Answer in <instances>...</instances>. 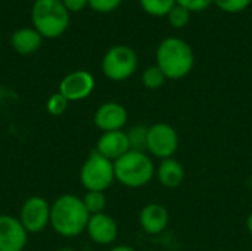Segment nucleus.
<instances>
[{
  "label": "nucleus",
  "instance_id": "nucleus-18",
  "mask_svg": "<svg viewBox=\"0 0 252 251\" xmlns=\"http://www.w3.org/2000/svg\"><path fill=\"white\" fill-rule=\"evenodd\" d=\"M83 203L87 209V212L92 215H99L103 213L106 207V197L103 192L99 191H87V194L83 197Z\"/></svg>",
  "mask_w": 252,
  "mask_h": 251
},
{
  "label": "nucleus",
  "instance_id": "nucleus-12",
  "mask_svg": "<svg viewBox=\"0 0 252 251\" xmlns=\"http://www.w3.org/2000/svg\"><path fill=\"white\" fill-rule=\"evenodd\" d=\"M86 231H87L90 240L100 246H108V244L114 243L118 237L117 222L105 213L92 215Z\"/></svg>",
  "mask_w": 252,
  "mask_h": 251
},
{
  "label": "nucleus",
  "instance_id": "nucleus-4",
  "mask_svg": "<svg viewBox=\"0 0 252 251\" xmlns=\"http://www.w3.org/2000/svg\"><path fill=\"white\" fill-rule=\"evenodd\" d=\"M31 22L41 37L56 38L69 27V12L61 0H35L31 9Z\"/></svg>",
  "mask_w": 252,
  "mask_h": 251
},
{
  "label": "nucleus",
  "instance_id": "nucleus-3",
  "mask_svg": "<svg viewBox=\"0 0 252 251\" xmlns=\"http://www.w3.org/2000/svg\"><path fill=\"white\" fill-rule=\"evenodd\" d=\"M115 180L127 188H142L148 185L155 175V166L145 151L130 149L114 161Z\"/></svg>",
  "mask_w": 252,
  "mask_h": 251
},
{
  "label": "nucleus",
  "instance_id": "nucleus-27",
  "mask_svg": "<svg viewBox=\"0 0 252 251\" xmlns=\"http://www.w3.org/2000/svg\"><path fill=\"white\" fill-rule=\"evenodd\" d=\"M109 251H136L131 246H117L114 249H111Z\"/></svg>",
  "mask_w": 252,
  "mask_h": 251
},
{
  "label": "nucleus",
  "instance_id": "nucleus-22",
  "mask_svg": "<svg viewBox=\"0 0 252 251\" xmlns=\"http://www.w3.org/2000/svg\"><path fill=\"white\" fill-rule=\"evenodd\" d=\"M68 104H69L68 99H66L65 96H62V95L58 92V93H53V95L47 99V102H46V109H47V112L52 114V115H62V114L66 111Z\"/></svg>",
  "mask_w": 252,
  "mask_h": 251
},
{
  "label": "nucleus",
  "instance_id": "nucleus-9",
  "mask_svg": "<svg viewBox=\"0 0 252 251\" xmlns=\"http://www.w3.org/2000/svg\"><path fill=\"white\" fill-rule=\"evenodd\" d=\"M94 90V77L89 71H72L66 74L61 84L59 93L68 99V102H77L89 98Z\"/></svg>",
  "mask_w": 252,
  "mask_h": 251
},
{
  "label": "nucleus",
  "instance_id": "nucleus-8",
  "mask_svg": "<svg viewBox=\"0 0 252 251\" xmlns=\"http://www.w3.org/2000/svg\"><path fill=\"white\" fill-rule=\"evenodd\" d=\"M18 219L28 234H38L50 225V206L43 197H30L22 204Z\"/></svg>",
  "mask_w": 252,
  "mask_h": 251
},
{
  "label": "nucleus",
  "instance_id": "nucleus-28",
  "mask_svg": "<svg viewBox=\"0 0 252 251\" xmlns=\"http://www.w3.org/2000/svg\"><path fill=\"white\" fill-rule=\"evenodd\" d=\"M247 229H248V232L252 235V212L250 213V216L247 217Z\"/></svg>",
  "mask_w": 252,
  "mask_h": 251
},
{
  "label": "nucleus",
  "instance_id": "nucleus-7",
  "mask_svg": "<svg viewBox=\"0 0 252 251\" xmlns=\"http://www.w3.org/2000/svg\"><path fill=\"white\" fill-rule=\"evenodd\" d=\"M146 149L159 160L173 158L179 149V135L176 129L167 123H157L148 127Z\"/></svg>",
  "mask_w": 252,
  "mask_h": 251
},
{
  "label": "nucleus",
  "instance_id": "nucleus-14",
  "mask_svg": "<svg viewBox=\"0 0 252 251\" xmlns=\"http://www.w3.org/2000/svg\"><path fill=\"white\" fill-rule=\"evenodd\" d=\"M139 220H140L142 229L146 234L158 235L167 229L168 222H170V215L164 206L158 203H151L142 209Z\"/></svg>",
  "mask_w": 252,
  "mask_h": 251
},
{
  "label": "nucleus",
  "instance_id": "nucleus-21",
  "mask_svg": "<svg viewBox=\"0 0 252 251\" xmlns=\"http://www.w3.org/2000/svg\"><path fill=\"white\" fill-rule=\"evenodd\" d=\"M167 16H168V22L173 27L182 28V27H185L189 22V19H190V10H188L186 7H183V6H180V4L176 3V6L170 10V13Z\"/></svg>",
  "mask_w": 252,
  "mask_h": 251
},
{
  "label": "nucleus",
  "instance_id": "nucleus-24",
  "mask_svg": "<svg viewBox=\"0 0 252 251\" xmlns=\"http://www.w3.org/2000/svg\"><path fill=\"white\" fill-rule=\"evenodd\" d=\"M123 0H89V4L93 10L100 13H108L115 10Z\"/></svg>",
  "mask_w": 252,
  "mask_h": 251
},
{
  "label": "nucleus",
  "instance_id": "nucleus-2",
  "mask_svg": "<svg viewBox=\"0 0 252 251\" xmlns=\"http://www.w3.org/2000/svg\"><path fill=\"white\" fill-rule=\"evenodd\" d=\"M195 64L192 47L182 38L168 37L157 49V65L167 78L179 80L186 77Z\"/></svg>",
  "mask_w": 252,
  "mask_h": 251
},
{
  "label": "nucleus",
  "instance_id": "nucleus-1",
  "mask_svg": "<svg viewBox=\"0 0 252 251\" xmlns=\"http://www.w3.org/2000/svg\"><path fill=\"white\" fill-rule=\"evenodd\" d=\"M90 213L87 212L83 198L65 194L50 206V226L63 238H75L87 229Z\"/></svg>",
  "mask_w": 252,
  "mask_h": 251
},
{
  "label": "nucleus",
  "instance_id": "nucleus-11",
  "mask_svg": "<svg viewBox=\"0 0 252 251\" xmlns=\"http://www.w3.org/2000/svg\"><path fill=\"white\" fill-rule=\"evenodd\" d=\"M128 112L124 105L118 102H105L102 104L93 117V121L99 130L105 132H117L123 130V127L127 124Z\"/></svg>",
  "mask_w": 252,
  "mask_h": 251
},
{
  "label": "nucleus",
  "instance_id": "nucleus-26",
  "mask_svg": "<svg viewBox=\"0 0 252 251\" xmlns=\"http://www.w3.org/2000/svg\"><path fill=\"white\" fill-rule=\"evenodd\" d=\"M68 12H80L89 4V0H61Z\"/></svg>",
  "mask_w": 252,
  "mask_h": 251
},
{
  "label": "nucleus",
  "instance_id": "nucleus-29",
  "mask_svg": "<svg viewBox=\"0 0 252 251\" xmlns=\"http://www.w3.org/2000/svg\"><path fill=\"white\" fill-rule=\"evenodd\" d=\"M146 251H155V250H146Z\"/></svg>",
  "mask_w": 252,
  "mask_h": 251
},
{
  "label": "nucleus",
  "instance_id": "nucleus-19",
  "mask_svg": "<svg viewBox=\"0 0 252 251\" xmlns=\"http://www.w3.org/2000/svg\"><path fill=\"white\" fill-rule=\"evenodd\" d=\"M165 75L164 72L159 70L158 65H154V67H149L145 70L143 75H142V83L146 89H151V90H157L159 87H162V84L165 83Z\"/></svg>",
  "mask_w": 252,
  "mask_h": 251
},
{
  "label": "nucleus",
  "instance_id": "nucleus-20",
  "mask_svg": "<svg viewBox=\"0 0 252 251\" xmlns=\"http://www.w3.org/2000/svg\"><path fill=\"white\" fill-rule=\"evenodd\" d=\"M130 149L143 151L146 149V139H148V127L145 126H134L127 132Z\"/></svg>",
  "mask_w": 252,
  "mask_h": 251
},
{
  "label": "nucleus",
  "instance_id": "nucleus-15",
  "mask_svg": "<svg viewBox=\"0 0 252 251\" xmlns=\"http://www.w3.org/2000/svg\"><path fill=\"white\" fill-rule=\"evenodd\" d=\"M41 34L32 27L18 28L12 34V47L19 55H32L41 46Z\"/></svg>",
  "mask_w": 252,
  "mask_h": 251
},
{
  "label": "nucleus",
  "instance_id": "nucleus-23",
  "mask_svg": "<svg viewBox=\"0 0 252 251\" xmlns=\"http://www.w3.org/2000/svg\"><path fill=\"white\" fill-rule=\"evenodd\" d=\"M214 3L217 4V7H220L223 12L227 13H238L245 10L251 0H214Z\"/></svg>",
  "mask_w": 252,
  "mask_h": 251
},
{
  "label": "nucleus",
  "instance_id": "nucleus-6",
  "mask_svg": "<svg viewBox=\"0 0 252 251\" xmlns=\"http://www.w3.org/2000/svg\"><path fill=\"white\" fill-rule=\"evenodd\" d=\"M137 68V55L128 46L111 47L102 59V71L112 81H124L134 74Z\"/></svg>",
  "mask_w": 252,
  "mask_h": 251
},
{
  "label": "nucleus",
  "instance_id": "nucleus-16",
  "mask_svg": "<svg viewBox=\"0 0 252 251\" xmlns=\"http://www.w3.org/2000/svg\"><path fill=\"white\" fill-rule=\"evenodd\" d=\"M158 180L162 186L170 189L180 186L185 180L183 166L174 158L162 160L161 164L158 166Z\"/></svg>",
  "mask_w": 252,
  "mask_h": 251
},
{
  "label": "nucleus",
  "instance_id": "nucleus-5",
  "mask_svg": "<svg viewBox=\"0 0 252 251\" xmlns=\"http://www.w3.org/2000/svg\"><path fill=\"white\" fill-rule=\"evenodd\" d=\"M115 180L114 163L97 151L92 152L80 170V182L87 191H106Z\"/></svg>",
  "mask_w": 252,
  "mask_h": 251
},
{
  "label": "nucleus",
  "instance_id": "nucleus-10",
  "mask_svg": "<svg viewBox=\"0 0 252 251\" xmlns=\"http://www.w3.org/2000/svg\"><path fill=\"white\" fill-rule=\"evenodd\" d=\"M28 232L18 217L0 215V251H24Z\"/></svg>",
  "mask_w": 252,
  "mask_h": 251
},
{
  "label": "nucleus",
  "instance_id": "nucleus-25",
  "mask_svg": "<svg viewBox=\"0 0 252 251\" xmlns=\"http://www.w3.org/2000/svg\"><path fill=\"white\" fill-rule=\"evenodd\" d=\"M214 0H176L177 4L186 7L190 12H201L205 10Z\"/></svg>",
  "mask_w": 252,
  "mask_h": 251
},
{
  "label": "nucleus",
  "instance_id": "nucleus-17",
  "mask_svg": "<svg viewBox=\"0 0 252 251\" xmlns=\"http://www.w3.org/2000/svg\"><path fill=\"white\" fill-rule=\"evenodd\" d=\"M140 6L149 15L164 16L176 6V0H140Z\"/></svg>",
  "mask_w": 252,
  "mask_h": 251
},
{
  "label": "nucleus",
  "instance_id": "nucleus-13",
  "mask_svg": "<svg viewBox=\"0 0 252 251\" xmlns=\"http://www.w3.org/2000/svg\"><path fill=\"white\" fill-rule=\"evenodd\" d=\"M96 151L103 155L105 158L111 160L112 163L123 157L126 152L130 151V142L127 132L117 130V132H105L100 135L96 143Z\"/></svg>",
  "mask_w": 252,
  "mask_h": 251
}]
</instances>
